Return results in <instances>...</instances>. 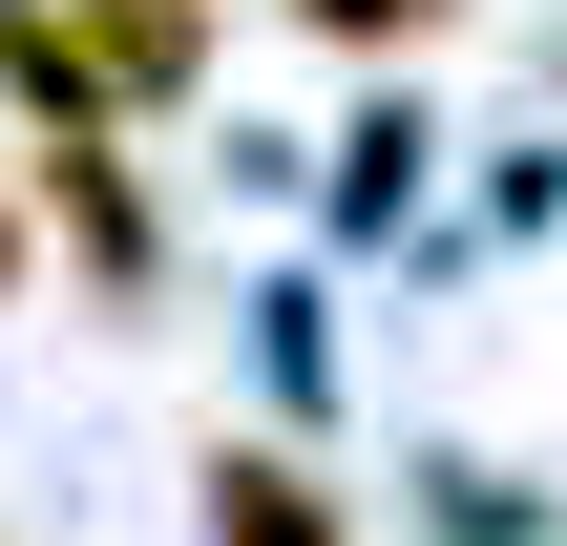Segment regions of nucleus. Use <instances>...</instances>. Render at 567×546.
Returning a JSON list of instances; mask_svg holds the SVG:
<instances>
[{
	"label": "nucleus",
	"instance_id": "obj_1",
	"mask_svg": "<svg viewBox=\"0 0 567 546\" xmlns=\"http://www.w3.org/2000/svg\"><path fill=\"white\" fill-rule=\"evenodd\" d=\"M63 21H84V84H105V105H168V84L210 63V21H189V0H63Z\"/></svg>",
	"mask_w": 567,
	"mask_h": 546
},
{
	"label": "nucleus",
	"instance_id": "obj_2",
	"mask_svg": "<svg viewBox=\"0 0 567 546\" xmlns=\"http://www.w3.org/2000/svg\"><path fill=\"white\" fill-rule=\"evenodd\" d=\"M295 21H316V42H442L463 0H295Z\"/></svg>",
	"mask_w": 567,
	"mask_h": 546
},
{
	"label": "nucleus",
	"instance_id": "obj_3",
	"mask_svg": "<svg viewBox=\"0 0 567 546\" xmlns=\"http://www.w3.org/2000/svg\"><path fill=\"white\" fill-rule=\"evenodd\" d=\"M231 546H337V526H316V505H295L274 463H231Z\"/></svg>",
	"mask_w": 567,
	"mask_h": 546
},
{
	"label": "nucleus",
	"instance_id": "obj_4",
	"mask_svg": "<svg viewBox=\"0 0 567 546\" xmlns=\"http://www.w3.org/2000/svg\"><path fill=\"white\" fill-rule=\"evenodd\" d=\"M0 274H21V210H0Z\"/></svg>",
	"mask_w": 567,
	"mask_h": 546
}]
</instances>
